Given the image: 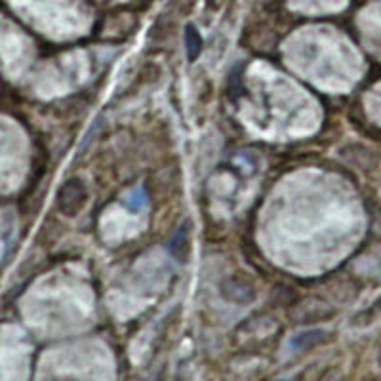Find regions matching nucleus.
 I'll return each mask as SVG.
<instances>
[{
	"mask_svg": "<svg viewBox=\"0 0 381 381\" xmlns=\"http://www.w3.org/2000/svg\"><path fill=\"white\" fill-rule=\"evenodd\" d=\"M57 200H59V210H61L65 216H76L81 212L84 202H86V187L81 180H69V182L63 183V187L59 189V194H57Z\"/></svg>",
	"mask_w": 381,
	"mask_h": 381,
	"instance_id": "f257e3e1",
	"label": "nucleus"
},
{
	"mask_svg": "<svg viewBox=\"0 0 381 381\" xmlns=\"http://www.w3.org/2000/svg\"><path fill=\"white\" fill-rule=\"evenodd\" d=\"M324 338H326V334L322 330L303 332V334H298V336H295V338L292 339L290 347H292L294 351L309 349V347H315V345H319Z\"/></svg>",
	"mask_w": 381,
	"mask_h": 381,
	"instance_id": "f03ea898",
	"label": "nucleus"
},
{
	"mask_svg": "<svg viewBox=\"0 0 381 381\" xmlns=\"http://www.w3.org/2000/svg\"><path fill=\"white\" fill-rule=\"evenodd\" d=\"M185 46H187V57L189 61H194L202 52V38L194 25L185 27Z\"/></svg>",
	"mask_w": 381,
	"mask_h": 381,
	"instance_id": "7ed1b4c3",
	"label": "nucleus"
},
{
	"mask_svg": "<svg viewBox=\"0 0 381 381\" xmlns=\"http://www.w3.org/2000/svg\"><path fill=\"white\" fill-rule=\"evenodd\" d=\"M145 202H147V197H145L143 189H134V191L126 194L124 199L126 208L131 210V212H139V210L145 206Z\"/></svg>",
	"mask_w": 381,
	"mask_h": 381,
	"instance_id": "20e7f679",
	"label": "nucleus"
},
{
	"mask_svg": "<svg viewBox=\"0 0 381 381\" xmlns=\"http://www.w3.org/2000/svg\"><path fill=\"white\" fill-rule=\"evenodd\" d=\"M223 2H225V0H210V6L218 8L219 4H223Z\"/></svg>",
	"mask_w": 381,
	"mask_h": 381,
	"instance_id": "39448f33",
	"label": "nucleus"
}]
</instances>
